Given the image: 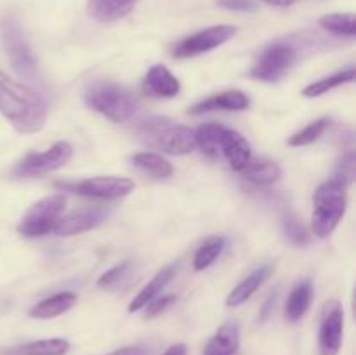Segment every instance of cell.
I'll return each mask as SVG.
<instances>
[{
  "mask_svg": "<svg viewBox=\"0 0 356 355\" xmlns=\"http://www.w3.org/2000/svg\"><path fill=\"white\" fill-rule=\"evenodd\" d=\"M0 113L17 132L33 134L45 125L47 104L37 90L0 72Z\"/></svg>",
  "mask_w": 356,
  "mask_h": 355,
  "instance_id": "1",
  "label": "cell"
},
{
  "mask_svg": "<svg viewBox=\"0 0 356 355\" xmlns=\"http://www.w3.org/2000/svg\"><path fill=\"white\" fill-rule=\"evenodd\" d=\"M348 184L343 181L330 178L313 195V214L312 230L316 237L325 239L336 230L339 221L346 212Z\"/></svg>",
  "mask_w": 356,
  "mask_h": 355,
  "instance_id": "2",
  "label": "cell"
},
{
  "mask_svg": "<svg viewBox=\"0 0 356 355\" xmlns=\"http://www.w3.org/2000/svg\"><path fill=\"white\" fill-rule=\"evenodd\" d=\"M89 108L104 115L111 122H127L138 110V101L125 87L110 80L90 84L83 94Z\"/></svg>",
  "mask_w": 356,
  "mask_h": 355,
  "instance_id": "3",
  "label": "cell"
},
{
  "mask_svg": "<svg viewBox=\"0 0 356 355\" xmlns=\"http://www.w3.org/2000/svg\"><path fill=\"white\" fill-rule=\"evenodd\" d=\"M149 146L169 155H188L197 150V136L186 125H172L162 118L146 120L139 127Z\"/></svg>",
  "mask_w": 356,
  "mask_h": 355,
  "instance_id": "4",
  "label": "cell"
},
{
  "mask_svg": "<svg viewBox=\"0 0 356 355\" xmlns=\"http://www.w3.org/2000/svg\"><path fill=\"white\" fill-rule=\"evenodd\" d=\"M66 198L65 195L56 194L51 197L40 198L35 202L24 216L21 218L19 225H17V232L28 239H35V237L47 235L52 232L58 219L61 218L63 211H65Z\"/></svg>",
  "mask_w": 356,
  "mask_h": 355,
  "instance_id": "5",
  "label": "cell"
},
{
  "mask_svg": "<svg viewBox=\"0 0 356 355\" xmlns=\"http://www.w3.org/2000/svg\"><path fill=\"white\" fill-rule=\"evenodd\" d=\"M73 157V146L68 141H58L44 152H31L14 167L17 178H38L65 167Z\"/></svg>",
  "mask_w": 356,
  "mask_h": 355,
  "instance_id": "6",
  "label": "cell"
},
{
  "mask_svg": "<svg viewBox=\"0 0 356 355\" xmlns=\"http://www.w3.org/2000/svg\"><path fill=\"white\" fill-rule=\"evenodd\" d=\"M56 187L82 195V197L97 198V200H117L134 190V181L118 176H96L79 181V183H56Z\"/></svg>",
  "mask_w": 356,
  "mask_h": 355,
  "instance_id": "7",
  "label": "cell"
},
{
  "mask_svg": "<svg viewBox=\"0 0 356 355\" xmlns=\"http://www.w3.org/2000/svg\"><path fill=\"white\" fill-rule=\"evenodd\" d=\"M296 61V49L287 42L270 44L250 70V77L263 82H277L291 70Z\"/></svg>",
  "mask_w": 356,
  "mask_h": 355,
  "instance_id": "8",
  "label": "cell"
},
{
  "mask_svg": "<svg viewBox=\"0 0 356 355\" xmlns=\"http://www.w3.org/2000/svg\"><path fill=\"white\" fill-rule=\"evenodd\" d=\"M236 35V28L232 24H218V26L205 28V30L197 31L190 37L183 38L179 44L174 47L172 56L176 59H188L195 58L198 54L212 51L219 45L226 44Z\"/></svg>",
  "mask_w": 356,
  "mask_h": 355,
  "instance_id": "9",
  "label": "cell"
},
{
  "mask_svg": "<svg viewBox=\"0 0 356 355\" xmlns=\"http://www.w3.org/2000/svg\"><path fill=\"white\" fill-rule=\"evenodd\" d=\"M344 329V310L337 299L325 303L320 322L318 347L320 355H337L343 345Z\"/></svg>",
  "mask_w": 356,
  "mask_h": 355,
  "instance_id": "10",
  "label": "cell"
},
{
  "mask_svg": "<svg viewBox=\"0 0 356 355\" xmlns=\"http://www.w3.org/2000/svg\"><path fill=\"white\" fill-rule=\"evenodd\" d=\"M2 40L3 47L7 51V58H9L10 65L14 66L19 75L31 77L35 73V59L31 54L30 47H28L26 40H24L21 28L14 21H6L2 26Z\"/></svg>",
  "mask_w": 356,
  "mask_h": 355,
  "instance_id": "11",
  "label": "cell"
},
{
  "mask_svg": "<svg viewBox=\"0 0 356 355\" xmlns=\"http://www.w3.org/2000/svg\"><path fill=\"white\" fill-rule=\"evenodd\" d=\"M104 219V211L97 207H83L72 211L70 214H61L58 223L52 228V233L58 237L79 235V233L89 232L94 226L99 225Z\"/></svg>",
  "mask_w": 356,
  "mask_h": 355,
  "instance_id": "12",
  "label": "cell"
},
{
  "mask_svg": "<svg viewBox=\"0 0 356 355\" xmlns=\"http://www.w3.org/2000/svg\"><path fill=\"white\" fill-rule=\"evenodd\" d=\"M219 150L222 152L229 167L236 173H242L252 159V150H250L249 141L233 129H225L221 143H219Z\"/></svg>",
  "mask_w": 356,
  "mask_h": 355,
  "instance_id": "13",
  "label": "cell"
},
{
  "mask_svg": "<svg viewBox=\"0 0 356 355\" xmlns=\"http://www.w3.org/2000/svg\"><path fill=\"white\" fill-rule=\"evenodd\" d=\"M143 90L153 97H174L179 94L181 84L165 66L155 65L143 80Z\"/></svg>",
  "mask_w": 356,
  "mask_h": 355,
  "instance_id": "14",
  "label": "cell"
},
{
  "mask_svg": "<svg viewBox=\"0 0 356 355\" xmlns=\"http://www.w3.org/2000/svg\"><path fill=\"white\" fill-rule=\"evenodd\" d=\"M250 100L245 93L242 90H226V93L216 94V96L207 97V100L200 101L195 106H191L190 113L200 115L207 113V111L216 110H229V111H240L249 108Z\"/></svg>",
  "mask_w": 356,
  "mask_h": 355,
  "instance_id": "15",
  "label": "cell"
},
{
  "mask_svg": "<svg viewBox=\"0 0 356 355\" xmlns=\"http://www.w3.org/2000/svg\"><path fill=\"white\" fill-rule=\"evenodd\" d=\"M240 329L236 322H226L207 341L204 355H238Z\"/></svg>",
  "mask_w": 356,
  "mask_h": 355,
  "instance_id": "16",
  "label": "cell"
},
{
  "mask_svg": "<svg viewBox=\"0 0 356 355\" xmlns=\"http://www.w3.org/2000/svg\"><path fill=\"white\" fill-rule=\"evenodd\" d=\"M138 0H89L87 10L99 23H113L134 9Z\"/></svg>",
  "mask_w": 356,
  "mask_h": 355,
  "instance_id": "17",
  "label": "cell"
},
{
  "mask_svg": "<svg viewBox=\"0 0 356 355\" xmlns=\"http://www.w3.org/2000/svg\"><path fill=\"white\" fill-rule=\"evenodd\" d=\"M271 271H273V268H271L270 265H264V267L257 268V270H254L252 274L247 275V277L243 278V281L240 282L232 292H229L228 298H226V305L240 306L245 301H249V299L252 298L254 292H256L257 289H259L261 285L270 278Z\"/></svg>",
  "mask_w": 356,
  "mask_h": 355,
  "instance_id": "18",
  "label": "cell"
},
{
  "mask_svg": "<svg viewBox=\"0 0 356 355\" xmlns=\"http://www.w3.org/2000/svg\"><path fill=\"white\" fill-rule=\"evenodd\" d=\"M174 275H176V265H169V267L162 268V270L152 278V282L146 284L145 287L141 289V292L132 299V303L129 305V312L134 313L139 312L141 308H145L152 299H155L156 296L162 292V289H165V285L172 281Z\"/></svg>",
  "mask_w": 356,
  "mask_h": 355,
  "instance_id": "19",
  "label": "cell"
},
{
  "mask_svg": "<svg viewBox=\"0 0 356 355\" xmlns=\"http://www.w3.org/2000/svg\"><path fill=\"white\" fill-rule=\"evenodd\" d=\"M76 303V294L75 292H58V294L51 296L47 299H42L40 303L33 306L30 310V317L33 319H54V317L61 315V313L68 312L73 305Z\"/></svg>",
  "mask_w": 356,
  "mask_h": 355,
  "instance_id": "20",
  "label": "cell"
},
{
  "mask_svg": "<svg viewBox=\"0 0 356 355\" xmlns=\"http://www.w3.org/2000/svg\"><path fill=\"white\" fill-rule=\"evenodd\" d=\"M312 298V284H309L308 281L299 282V284L292 289L291 294H289L287 305H285V319H287L289 322H299L309 310Z\"/></svg>",
  "mask_w": 356,
  "mask_h": 355,
  "instance_id": "21",
  "label": "cell"
},
{
  "mask_svg": "<svg viewBox=\"0 0 356 355\" xmlns=\"http://www.w3.org/2000/svg\"><path fill=\"white\" fill-rule=\"evenodd\" d=\"M242 176L257 187H268V184H273L275 181L280 180L282 169L278 167V164L271 162V160L250 159L245 169L242 171Z\"/></svg>",
  "mask_w": 356,
  "mask_h": 355,
  "instance_id": "22",
  "label": "cell"
},
{
  "mask_svg": "<svg viewBox=\"0 0 356 355\" xmlns=\"http://www.w3.org/2000/svg\"><path fill=\"white\" fill-rule=\"evenodd\" d=\"M70 343L63 338H49V340H37L31 343L21 345L14 348V355H65L68 354Z\"/></svg>",
  "mask_w": 356,
  "mask_h": 355,
  "instance_id": "23",
  "label": "cell"
},
{
  "mask_svg": "<svg viewBox=\"0 0 356 355\" xmlns=\"http://www.w3.org/2000/svg\"><path fill=\"white\" fill-rule=\"evenodd\" d=\"M132 162H134V166L138 167V169H141L143 173L149 174V176L170 178L174 173L172 164H170L167 159H163L162 155H159V153H152V152L136 153V155L132 157Z\"/></svg>",
  "mask_w": 356,
  "mask_h": 355,
  "instance_id": "24",
  "label": "cell"
},
{
  "mask_svg": "<svg viewBox=\"0 0 356 355\" xmlns=\"http://www.w3.org/2000/svg\"><path fill=\"white\" fill-rule=\"evenodd\" d=\"M355 75H356L355 68H350V70H344V72H341V73H336V75H332V77L320 79V80H316V82L306 86L305 89H302V96L318 97V96H322V94L329 93V90L336 89V87L353 82Z\"/></svg>",
  "mask_w": 356,
  "mask_h": 355,
  "instance_id": "25",
  "label": "cell"
},
{
  "mask_svg": "<svg viewBox=\"0 0 356 355\" xmlns=\"http://www.w3.org/2000/svg\"><path fill=\"white\" fill-rule=\"evenodd\" d=\"M226 246V239L225 237H211V239L205 240L198 251L195 253L193 258V268L197 271L205 270V268L211 267L219 256H221L222 249Z\"/></svg>",
  "mask_w": 356,
  "mask_h": 355,
  "instance_id": "26",
  "label": "cell"
},
{
  "mask_svg": "<svg viewBox=\"0 0 356 355\" xmlns=\"http://www.w3.org/2000/svg\"><path fill=\"white\" fill-rule=\"evenodd\" d=\"M226 127L219 124H204L195 131L197 136V148H200L205 155L216 157L219 152V143H221L222 132Z\"/></svg>",
  "mask_w": 356,
  "mask_h": 355,
  "instance_id": "27",
  "label": "cell"
},
{
  "mask_svg": "<svg viewBox=\"0 0 356 355\" xmlns=\"http://www.w3.org/2000/svg\"><path fill=\"white\" fill-rule=\"evenodd\" d=\"M320 26L334 35H344V37H355L356 19L355 14H327L320 17Z\"/></svg>",
  "mask_w": 356,
  "mask_h": 355,
  "instance_id": "28",
  "label": "cell"
},
{
  "mask_svg": "<svg viewBox=\"0 0 356 355\" xmlns=\"http://www.w3.org/2000/svg\"><path fill=\"white\" fill-rule=\"evenodd\" d=\"M330 125V118L329 117H323L318 118V120L312 122L309 125H306L302 131L296 132L289 138V145L291 146H306V145H312L315 143L316 139H320V136H323V132L329 129Z\"/></svg>",
  "mask_w": 356,
  "mask_h": 355,
  "instance_id": "29",
  "label": "cell"
},
{
  "mask_svg": "<svg viewBox=\"0 0 356 355\" xmlns=\"http://www.w3.org/2000/svg\"><path fill=\"white\" fill-rule=\"evenodd\" d=\"M284 230L287 239L291 240L292 244H296V246H305V244H308V230H306L305 226H302V223H299L294 216H287V218L284 219Z\"/></svg>",
  "mask_w": 356,
  "mask_h": 355,
  "instance_id": "30",
  "label": "cell"
},
{
  "mask_svg": "<svg viewBox=\"0 0 356 355\" xmlns=\"http://www.w3.org/2000/svg\"><path fill=\"white\" fill-rule=\"evenodd\" d=\"M332 178L343 181L344 184L350 187L351 181L355 180V153L353 152L346 153V155L343 157V160L339 162V166H337L336 173H334Z\"/></svg>",
  "mask_w": 356,
  "mask_h": 355,
  "instance_id": "31",
  "label": "cell"
},
{
  "mask_svg": "<svg viewBox=\"0 0 356 355\" xmlns=\"http://www.w3.org/2000/svg\"><path fill=\"white\" fill-rule=\"evenodd\" d=\"M127 267H129V261H122L120 265H115L111 270H108L106 274H103L99 278H97V285H99V287H111V285H115L118 281H120L122 275L125 274Z\"/></svg>",
  "mask_w": 356,
  "mask_h": 355,
  "instance_id": "32",
  "label": "cell"
},
{
  "mask_svg": "<svg viewBox=\"0 0 356 355\" xmlns=\"http://www.w3.org/2000/svg\"><path fill=\"white\" fill-rule=\"evenodd\" d=\"M176 301V296L169 294V296H162V298H155L146 305V317L148 319H153V317L160 315L162 312H165L172 303Z\"/></svg>",
  "mask_w": 356,
  "mask_h": 355,
  "instance_id": "33",
  "label": "cell"
},
{
  "mask_svg": "<svg viewBox=\"0 0 356 355\" xmlns=\"http://www.w3.org/2000/svg\"><path fill=\"white\" fill-rule=\"evenodd\" d=\"M222 7L232 10H242V13H252L257 9L256 0H219Z\"/></svg>",
  "mask_w": 356,
  "mask_h": 355,
  "instance_id": "34",
  "label": "cell"
},
{
  "mask_svg": "<svg viewBox=\"0 0 356 355\" xmlns=\"http://www.w3.org/2000/svg\"><path fill=\"white\" fill-rule=\"evenodd\" d=\"M108 355H149V348L145 345H131V347L118 348Z\"/></svg>",
  "mask_w": 356,
  "mask_h": 355,
  "instance_id": "35",
  "label": "cell"
},
{
  "mask_svg": "<svg viewBox=\"0 0 356 355\" xmlns=\"http://www.w3.org/2000/svg\"><path fill=\"white\" fill-rule=\"evenodd\" d=\"M163 355H186V347L183 343L172 345V347H169L163 352Z\"/></svg>",
  "mask_w": 356,
  "mask_h": 355,
  "instance_id": "36",
  "label": "cell"
},
{
  "mask_svg": "<svg viewBox=\"0 0 356 355\" xmlns=\"http://www.w3.org/2000/svg\"><path fill=\"white\" fill-rule=\"evenodd\" d=\"M264 3H268V6H275V7H289L292 6V3H296L298 0H263Z\"/></svg>",
  "mask_w": 356,
  "mask_h": 355,
  "instance_id": "37",
  "label": "cell"
}]
</instances>
